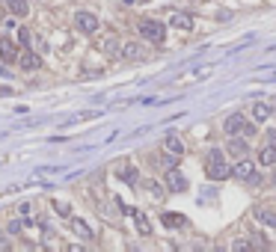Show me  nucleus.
<instances>
[{
  "instance_id": "22",
  "label": "nucleus",
  "mask_w": 276,
  "mask_h": 252,
  "mask_svg": "<svg viewBox=\"0 0 276 252\" xmlns=\"http://www.w3.org/2000/svg\"><path fill=\"white\" fill-rule=\"evenodd\" d=\"M160 163H163V169H175V166H178V155H169V152H163Z\"/></svg>"
},
{
  "instance_id": "24",
  "label": "nucleus",
  "mask_w": 276,
  "mask_h": 252,
  "mask_svg": "<svg viewBox=\"0 0 276 252\" xmlns=\"http://www.w3.org/2000/svg\"><path fill=\"white\" fill-rule=\"evenodd\" d=\"M54 211H57L60 217H71V214H68V211H71V208H68V202H54Z\"/></svg>"
},
{
  "instance_id": "20",
  "label": "nucleus",
  "mask_w": 276,
  "mask_h": 252,
  "mask_svg": "<svg viewBox=\"0 0 276 252\" xmlns=\"http://www.w3.org/2000/svg\"><path fill=\"white\" fill-rule=\"evenodd\" d=\"M119 175H122L125 184H137V181H140V172H137V166H128V169H122Z\"/></svg>"
},
{
  "instance_id": "8",
  "label": "nucleus",
  "mask_w": 276,
  "mask_h": 252,
  "mask_svg": "<svg viewBox=\"0 0 276 252\" xmlns=\"http://www.w3.org/2000/svg\"><path fill=\"white\" fill-rule=\"evenodd\" d=\"M125 214H131V220L137 222V231L140 234H152V222L146 220V214L140 208H125Z\"/></svg>"
},
{
  "instance_id": "14",
  "label": "nucleus",
  "mask_w": 276,
  "mask_h": 252,
  "mask_svg": "<svg viewBox=\"0 0 276 252\" xmlns=\"http://www.w3.org/2000/svg\"><path fill=\"white\" fill-rule=\"evenodd\" d=\"M258 163H261V166H276V146L267 143V146L258 152Z\"/></svg>"
},
{
  "instance_id": "32",
  "label": "nucleus",
  "mask_w": 276,
  "mask_h": 252,
  "mask_svg": "<svg viewBox=\"0 0 276 252\" xmlns=\"http://www.w3.org/2000/svg\"><path fill=\"white\" fill-rule=\"evenodd\" d=\"M125 6H134V3H143V0H122Z\"/></svg>"
},
{
  "instance_id": "1",
  "label": "nucleus",
  "mask_w": 276,
  "mask_h": 252,
  "mask_svg": "<svg viewBox=\"0 0 276 252\" xmlns=\"http://www.w3.org/2000/svg\"><path fill=\"white\" fill-rule=\"evenodd\" d=\"M205 175H208L211 181H223V178L232 175V166H229L223 149H211V152H208V158H205Z\"/></svg>"
},
{
  "instance_id": "11",
  "label": "nucleus",
  "mask_w": 276,
  "mask_h": 252,
  "mask_svg": "<svg viewBox=\"0 0 276 252\" xmlns=\"http://www.w3.org/2000/svg\"><path fill=\"white\" fill-rule=\"evenodd\" d=\"M18 65H21L24 71H39V68H42V57L33 54V51H24V54L18 57Z\"/></svg>"
},
{
  "instance_id": "3",
  "label": "nucleus",
  "mask_w": 276,
  "mask_h": 252,
  "mask_svg": "<svg viewBox=\"0 0 276 252\" xmlns=\"http://www.w3.org/2000/svg\"><path fill=\"white\" fill-rule=\"evenodd\" d=\"M232 178H235V181H241V184H246V181H249V184H258L255 163H252L249 158H241L235 166H232Z\"/></svg>"
},
{
  "instance_id": "7",
  "label": "nucleus",
  "mask_w": 276,
  "mask_h": 252,
  "mask_svg": "<svg viewBox=\"0 0 276 252\" xmlns=\"http://www.w3.org/2000/svg\"><path fill=\"white\" fill-rule=\"evenodd\" d=\"M166 190H172V193H184L187 190V178L178 169H166Z\"/></svg>"
},
{
  "instance_id": "28",
  "label": "nucleus",
  "mask_w": 276,
  "mask_h": 252,
  "mask_svg": "<svg viewBox=\"0 0 276 252\" xmlns=\"http://www.w3.org/2000/svg\"><path fill=\"white\" fill-rule=\"evenodd\" d=\"M267 143H270V146H276V128H273V131H267Z\"/></svg>"
},
{
  "instance_id": "5",
  "label": "nucleus",
  "mask_w": 276,
  "mask_h": 252,
  "mask_svg": "<svg viewBox=\"0 0 276 252\" xmlns=\"http://www.w3.org/2000/svg\"><path fill=\"white\" fill-rule=\"evenodd\" d=\"M74 27L80 33H86V36L98 33V15H95V12H86V9L77 12V15H74Z\"/></svg>"
},
{
  "instance_id": "26",
  "label": "nucleus",
  "mask_w": 276,
  "mask_h": 252,
  "mask_svg": "<svg viewBox=\"0 0 276 252\" xmlns=\"http://www.w3.org/2000/svg\"><path fill=\"white\" fill-rule=\"evenodd\" d=\"M249 246H252V240H249V237H241V240H235V243H232V249H249Z\"/></svg>"
},
{
  "instance_id": "30",
  "label": "nucleus",
  "mask_w": 276,
  "mask_h": 252,
  "mask_svg": "<svg viewBox=\"0 0 276 252\" xmlns=\"http://www.w3.org/2000/svg\"><path fill=\"white\" fill-rule=\"evenodd\" d=\"M12 71H6V65H0V77H9Z\"/></svg>"
},
{
  "instance_id": "27",
  "label": "nucleus",
  "mask_w": 276,
  "mask_h": 252,
  "mask_svg": "<svg viewBox=\"0 0 276 252\" xmlns=\"http://www.w3.org/2000/svg\"><path fill=\"white\" fill-rule=\"evenodd\" d=\"M18 39H21V45H30V39H33V36H30V30L24 27V30L18 33Z\"/></svg>"
},
{
  "instance_id": "2",
  "label": "nucleus",
  "mask_w": 276,
  "mask_h": 252,
  "mask_svg": "<svg viewBox=\"0 0 276 252\" xmlns=\"http://www.w3.org/2000/svg\"><path fill=\"white\" fill-rule=\"evenodd\" d=\"M137 30H140V36H143L146 42H152V45H160V42L166 39V24H160V21H154V18H143V21L137 24Z\"/></svg>"
},
{
  "instance_id": "16",
  "label": "nucleus",
  "mask_w": 276,
  "mask_h": 252,
  "mask_svg": "<svg viewBox=\"0 0 276 252\" xmlns=\"http://www.w3.org/2000/svg\"><path fill=\"white\" fill-rule=\"evenodd\" d=\"M229 152H232V155H241V158L246 155V143L238 137V134H235V137H229Z\"/></svg>"
},
{
  "instance_id": "13",
  "label": "nucleus",
  "mask_w": 276,
  "mask_h": 252,
  "mask_svg": "<svg viewBox=\"0 0 276 252\" xmlns=\"http://www.w3.org/2000/svg\"><path fill=\"white\" fill-rule=\"evenodd\" d=\"M163 152H169V155H178V158H181V155H184V143L175 137V134H169V137L163 140Z\"/></svg>"
},
{
  "instance_id": "12",
  "label": "nucleus",
  "mask_w": 276,
  "mask_h": 252,
  "mask_svg": "<svg viewBox=\"0 0 276 252\" xmlns=\"http://www.w3.org/2000/svg\"><path fill=\"white\" fill-rule=\"evenodd\" d=\"M169 24L178 27V30H190V27H193V15H190V12H172Z\"/></svg>"
},
{
  "instance_id": "4",
  "label": "nucleus",
  "mask_w": 276,
  "mask_h": 252,
  "mask_svg": "<svg viewBox=\"0 0 276 252\" xmlns=\"http://www.w3.org/2000/svg\"><path fill=\"white\" fill-rule=\"evenodd\" d=\"M223 131H226L229 137H235V134H241V131H244L246 137H252V134H255V128H252V125H246V116H241V113L229 116V119L223 122Z\"/></svg>"
},
{
  "instance_id": "10",
  "label": "nucleus",
  "mask_w": 276,
  "mask_h": 252,
  "mask_svg": "<svg viewBox=\"0 0 276 252\" xmlns=\"http://www.w3.org/2000/svg\"><path fill=\"white\" fill-rule=\"evenodd\" d=\"M0 57H3V63H15L21 54H18V45L12 42V39H0Z\"/></svg>"
},
{
  "instance_id": "23",
  "label": "nucleus",
  "mask_w": 276,
  "mask_h": 252,
  "mask_svg": "<svg viewBox=\"0 0 276 252\" xmlns=\"http://www.w3.org/2000/svg\"><path fill=\"white\" fill-rule=\"evenodd\" d=\"M113 45H116V36H107L104 42H98V48H101V51H107V54H113Z\"/></svg>"
},
{
  "instance_id": "25",
  "label": "nucleus",
  "mask_w": 276,
  "mask_h": 252,
  "mask_svg": "<svg viewBox=\"0 0 276 252\" xmlns=\"http://www.w3.org/2000/svg\"><path fill=\"white\" fill-rule=\"evenodd\" d=\"M24 225H27L24 220H12V222H9V234H21V228H24Z\"/></svg>"
},
{
  "instance_id": "31",
  "label": "nucleus",
  "mask_w": 276,
  "mask_h": 252,
  "mask_svg": "<svg viewBox=\"0 0 276 252\" xmlns=\"http://www.w3.org/2000/svg\"><path fill=\"white\" fill-rule=\"evenodd\" d=\"M9 243H6V234H0V249H6Z\"/></svg>"
},
{
  "instance_id": "17",
  "label": "nucleus",
  "mask_w": 276,
  "mask_h": 252,
  "mask_svg": "<svg viewBox=\"0 0 276 252\" xmlns=\"http://www.w3.org/2000/svg\"><path fill=\"white\" fill-rule=\"evenodd\" d=\"M160 220H163V225H169V228H181L184 222H187V220L181 217V214H172V211H166V214H163Z\"/></svg>"
},
{
  "instance_id": "19",
  "label": "nucleus",
  "mask_w": 276,
  "mask_h": 252,
  "mask_svg": "<svg viewBox=\"0 0 276 252\" xmlns=\"http://www.w3.org/2000/svg\"><path fill=\"white\" fill-rule=\"evenodd\" d=\"M3 3H6V6H9V9L15 12V15H27V12H30L27 0H3Z\"/></svg>"
},
{
  "instance_id": "21",
  "label": "nucleus",
  "mask_w": 276,
  "mask_h": 252,
  "mask_svg": "<svg viewBox=\"0 0 276 252\" xmlns=\"http://www.w3.org/2000/svg\"><path fill=\"white\" fill-rule=\"evenodd\" d=\"M146 190H149V196H152V199H163V196H166V190L160 187L157 181H146Z\"/></svg>"
},
{
  "instance_id": "15",
  "label": "nucleus",
  "mask_w": 276,
  "mask_h": 252,
  "mask_svg": "<svg viewBox=\"0 0 276 252\" xmlns=\"http://www.w3.org/2000/svg\"><path fill=\"white\" fill-rule=\"evenodd\" d=\"M71 228H74V234H77L80 240H92V237H95V234H92V228L83 220H71Z\"/></svg>"
},
{
  "instance_id": "29",
  "label": "nucleus",
  "mask_w": 276,
  "mask_h": 252,
  "mask_svg": "<svg viewBox=\"0 0 276 252\" xmlns=\"http://www.w3.org/2000/svg\"><path fill=\"white\" fill-rule=\"evenodd\" d=\"M3 95H12V89H9V86H0V98H3Z\"/></svg>"
},
{
  "instance_id": "9",
  "label": "nucleus",
  "mask_w": 276,
  "mask_h": 252,
  "mask_svg": "<svg viewBox=\"0 0 276 252\" xmlns=\"http://www.w3.org/2000/svg\"><path fill=\"white\" fill-rule=\"evenodd\" d=\"M270 113H273V110H270V104H267V101H255V104H252V110H249V119H252V122H267V119H270Z\"/></svg>"
},
{
  "instance_id": "6",
  "label": "nucleus",
  "mask_w": 276,
  "mask_h": 252,
  "mask_svg": "<svg viewBox=\"0 0 276 252\" xmlns=\"http://www.w3.org/2000/svg\"><path fill=\"white\" fill-rule=\"evenodd\" d=\"M122 57L125 60H134V63H143V60L149 57V51H146L140 42H125L122 45Z\"/></svg>"
},
{
  "instance_id": "18",
  "label": "nucleus",
  "mask_w": 276,
  "mask_h": 252,
  "mask_svg": "<svg viewBox=\"0 0 276 252\" xmlns=\"http://www.w3.org/2000/svg\"><path fill=\"white\" fill-rule=\"evenodd\" d=\"M255 220L264 222V225H270V228H276V214L267 211V208H258V211H255Z\"/></svg>"
}]
</instances>
